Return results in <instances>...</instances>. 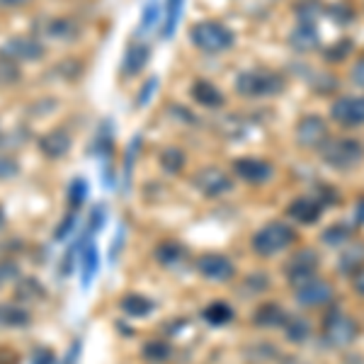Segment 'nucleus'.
I'll return each mask as SVG.
<instances>
[{
	"instance_id": "f257e3e1",
	"label": "nucleus",
	"mask_w": 364,
	"mask_h": 364,
	"mask_svg": "<svg viewBox=\"0 0 364 364\" xmlns=\"http://www.w3.org/2000/svg\"><path fill=\"white\" fill-rule=\"evenodd\" d=\"M282 90H284V78L269 68L243 70L236 78V92L243 97H272Z\"/></svg>"
},
{
	"instance_id": "f03ea898",
	"label": "nucleus",
	"mask_w": 364,
	"mask_h": 364,
	"mask_svg": "<svg viewBox=\"0 0 364 364\" xmlns=\"http://www.w3.org/2000/svg\"><path fill=\"white\" fill-rule=\"evenodd\" d=\"M190 42L204 54H224V51L233 49L236 37L228 27L214 20H202L190 29Z\"/></svg>"
},
{
	"instance_id": "7ed1b4c3",
	"label": "nucleus",
	"mask_w": 364,
	"mask_h": 364,
	"mask_svg": "<svg viewBox=\"0 0 364 364\" xmlns=\"http://www.w3.org/2000/svg\"><path fill=\"white\" fill-rule=\"evenodd\" d=\"M296 240L294 228L284 221H272V224H265L262 228H257L255 236H252L250 245L257 255L269 257V255H277V252L287 250L291 243Z\"/></svg>"
},
{
	"instance_id": "20e7f679",
	"label": "nucleus",
	"mask_w": 364,
	"mask_h": 364,
	"mask_svg": "<svg viewBox=\"0 0 364 364\" xmlns=\"http://www.w3.org/2000/svg\"><path fill=\"white\" fill-rule=\"evenodd\" d=\"M318 156L326 166L336 170H350L364 158V144L357 139H328Z\"/></svg>"
},
{
	"instance_id": "39448f33",
	"label": "nucleus",
	"mask_w": 364,
	"mask_h": 364,
	"mask_svg": "<svg viewBox=\"0 0 364 364\" xmlns=\"http://www.w3.org/2000/svg\"><path fill=\"white\" fill-rule=\"evenodd\" d=\"M360 336V326L352 318L350 314L340 309L328 311V316L323 318V340H326L331 348H350L352 343Z\"/></svg>"
},
{
	"instance_id": "423d86ee",
	"label": "nucleus",
	"mask_w": 364,
	"mask_h": 364,
	"mask_svg": "<svg viewBox=\"0 0 364 364\" xmlns=\"http://www.w3.org/2000/svg\"><path fill=\"white\" fill-rule=\"evenodd\" d=\"M294 139L301 149L309 151H321L323 144L331 139V132H328V122L323 119L321 114H306L299 119V124L294 129Z\"/></svg>"
},
{
	"instance_id": "0eeeda50",
	"label": "nucleus",
	"mask_w": 364,
	"mask_h": 364,
	"mask_svg": "<svg viewBox=\"0 0 364 364\" xmlns=\"http://www.w3.org/2000/svg\"><path fill=\"white\" fill-rule=\"evenodd\" d=\"M192 185H195L204 197H221L233 190V180L228 178V173H224V170L216 166L199 168L195 173V178H192Z\"/></svg>"
},
{
	"instance_id": "6e6552de",
	"label": "nucleus",
	"mask_w": 364,
	"mask_h": 364,
	"mask_svg": "<svg viewBox=\"0 0 364 364\" xmlns=\"http://www.w3.org/2000/svg\"><path fill=\"white\" fill-rule=\"evenodd\" d=\"M318 272V252L311 250V248H304L294 252L289 257V262L284 265V274H287V282L291 287H299L304 282H309L311 277H316Z\"/></svg>"
},
{
	"instance_id": "1a4fd4ad",
	"label": "nucleus",
	"mask_w": 364,
	"mask_h": 364,
	"mask_svg": "<svg viewBox=\"0 0 364 364\" xmlns=\"http://www.w3.org/2000/svg\"><path fill=\"white\" fill-rule=\"evenodd\" d=\"M233 173L238 175L243 182L248 185H265L267 180H272L274 166L265 158H255V156H245L233 161Z\"/></svg>"
},
{
	"instance_id": "9d476101",
	"label": "nucleus",
	"mask_w": 364,
	"mask_h": 364,
	"mask_svg": "<svg viewBox=\"0 0 364 364\" xmlns=\"http://www.w3.org/2000/svg\"><path fill=\"white\" fill-rule=\"evenodd\" d=\"M294 291H296L299 306H306V309L326 306L333 299V284L321 277H311L309 282H304V284L294 287Z\"/></svg>"
},
{
	"instance_id": "9b49d317",
	"label": "nucleus",
	"mask_w": 364,
	"mask_h": 364,
	"mask_svg": "<svg viewBox=\"0 0 364 364\" xmlns=\"http://www.w3.org/2000/svg\"><path fill=\"white\" fill-rule=\"evenodd\" d=\"M197 272L202 274L204 279L221 284V282L233 279V274H236V265H233L231 257L221 255V252H207V255H202L197 260Z\"/></svg>"
},
{
	"instance_id": "f8f14e48",
	"label": "nucleus",
	"mask_w": 364,
	"mask_h": 364,
	"mask_svg": "<svg viewBox=\"0 0 364 364\" xmlns=\"http://www.w3.org/2000/svg\"><path fill=\"white\" fill-rule=\"evenodd\" d=\"M42 56H44L42 42H37V39H32V37H13L3 44V49H0V58L13 61V63H17V61H39Z\"/></svg>"
},
{
	"instance_id": "ddd939ff",
	"label": "nucleus",
	"mask_w": 364,
	"mask_h": 364,
	"mask_svg": "<svg viewBox=\"0 0 364 364\" xmlns=\"http://www.w3.org/2000/svg\"><path fill=\"white\" fill-rule=\"evenodd\" d=\"M331 117L343 127H362L364 124V95H345L338 97L331 107Z\"/></svg>"
},
{
	"instance_id": "4468645a",
	"label": "nucleus",
	"mask_w": 364,
	"mask_h": 364,
	"mask_svg": "<svg viewBox=\"0 0 364 364\" xmlns=\"http://www.w3.org/2000/svg\"><path fill=\"white\" fill-rule=\"evenodd\" d=\"M323 214V204L314 197H296L294 202L287 207V216L301 226H314Z\"/></svg>"
},
{
	"instance_id": "2eb2a0df",
	"label": "nucleus",
	"mask_w": 364,
	"mask_h": 364,
	"mask_svg": "<svg viewBox=\"0 0 364 364\" xmlns=\"http://www.w3.org/2000/svg\"><path fill=\"white\" fill-rule=\"evenodd\" d=\"M70 144H73V139H70L66 129H51V132H46L39 139V151L46 158H51V161H58V158H63L70 151Z\"/></svg>"
},
{
	"instance_id": "dca6fc26",
	"label": "nucleus",
	"mask_w": 364,
	"mask_h": 364,
	"mask_svg": "<svg viewBox=\"0 0 364 364\" xmlns=\"http://www.w3.org/2000/svg\"><path fill=\"white\" fill-rule=\"evenodd\" d=\"M190 92H192V100L207 109H219L221 105H224V92L211 83V80H195Z\"/></svg>"
},
{
	"instance_id": "f3484780",
	"label": "nucleus",
	"mask_w": 364,
	"mask_h": 364,
	"mask_svg": "<svg viewBox=\"0 0 364 364\" xmlns=\"http://www.w3.org/2000/svg\"><path fill=\"white\" fill-rule=\"evenodd\" d=\"M151 58V46L149 44H129L124 61H122V73L124 75H139L146 68Z\"/></svg>"
},
{
	"instance_id": "a211bd4d",
	"label": "nucleus",
	"mask_w": 364,
	"mask_h": 364,
	"mask_svg": "<svg viewBox=\"0 0 364 364\" xmlns=\"http://www.w3.org/2000/svg\"><path fill=\"white\" fill-rule=\"evenodd\" d=\"M289 44L296 51H314L321 44L318 29L316 25H306V22H299V27H294V32L289 34Z\"/></svg>"
},
{
	"instance_id": "6ab92c4d",
	"label": "nucleus",
	"mask_w": 364,
	"mask_h": 364,
	"mask_svg": "<svg viewBox=\"0 0 364 364\" xmlns=\"http://www.w3.org/2000/svg\"><path fill=\"white\" fill-rule=\"evenodd\" d=\"M287 316L289 314H284L282 306L269 301V304H262V306L252 314V323H255L257 328H277V326H284Z\"/></svg>"
},
{
	"instance_id": "aec40b11",
	"label": "nucleus",
	"mask_w": 364,
	"mask_h": 364,
	"mask_svg": "<svg viewBox=\"0 0 364 364\" xmlns=\"http://www.w3.org/2000/svg\"><path fill=\"white\" fill-rule=\"evenodd\" d=\"M185 257H187V248L182 243H178V240H163L156 248V260L161 262L163 267L180 265Z\"/></svg>"
},
{
	"instance_id": "412c9836",
	"label": "nucleus",
	"mask_w": 364,
	"mask_h": 364,
	"mask_svg": "<svg viewBox=\"0 0 364 364\" xmlns=\"http://www.w3.org/2000/svg\"><path fill=\"white\" fill-rule=\"evenodd\" d=\"M282 328H284L287 340L294 345H304L311 340V323H309V318H304V316H287V321Z\"/></svg>"
},
{
	"instance_id": "4be33fe9",
	"label": "nucleus",
	"mask_w": 364,
	"mask_h": 364,
	"mask_svg": "<svg viewBox=\"0 0 364 364\" xmlns=\"http://www.w3.org/2000/svg\"><path fill=\"white\" fill-rule=\"evenodd\" d=\"M119 306L127 316H132V318H144V316H149L151 311L156 309V304L144 294H127V296H122Z\"/></svg>"
},
{
	"instance_id": "5701e85b",
	"label": "nucleus",
	"mask_w": 364,
	"mask_h": 364,
	"mask_svg": "<svg viewBox=\"0 0 364 364\" xmlns=\"http://www.w3.org/2000/svg\"><path fill=\"white\" fill-rule=\"evenodd\" d=\"M29 321H32V316L22 306H17V304H0V326L25 328L29 326Z\"/></svg>"
},
{
	"instance_id": "b1692460",
	"label": "nucleus",
	"mask_w": 364,
	"mask_h": 364,
	"mask_svg": "<svg viewBox=\"0 0 364 364\" xmlns=\"http://www.w3.org/2000/svg\"><path fill=\"white\" fill-rule=\"evenodd\" d=\"M15 296L20 299V301H42L46 296V289L39 284V279L25 277V279L15 282Z\"/></svg>"
},
{
	"instance_id": "393cba45",
	"label": "nucleus",
	"mask_w": 364,
	"mask_h": 364,
	"mask_svg": "<svg viewBox=\"0 0 364 364\" xmlns=\"http://www.w3.org/2000/svg\"><path fill=\"white\" fill-rule=\"evenodd\" d=\"M158 163H161V168L166 170L168 175H178V173L185 170L187 158L178 149V146H168V149L161 151V156H158Z\"/></svg>"
},
{
	"instance_id": "a878e982",
	"label": "nucleus",
	"mask_w": 364,
	"mask_h": 364,
	"mask_svg": "<svg viewBox=\"0 0 364 364\" xmlns=\"http://www.w3.org/2000/svg\"><path fill=\"white\" fill-rule=\"evenodd\" d=\"M202 316H204V321L209 323V326H228V323L233 321V309L228 306L226 301H214V304H209L207 309L202 311Z\"/></svg>"
},
{
	"instance_id": "bb28decb",
	"label": "nucleus",
	"mask_w": 364,
	"mask_h": 364,
	"mask_svg": "<svg viewBox=\"0 0 364 364\" xmlns=\"http://www.w3.org/2000/svg\"><path fill=\"white\" fill-rule=\"evenodd\" d=\"M97 248H95V243H87L85 248H83V269H80V284H83V289H87L90 287V282L95 279V274H97Z\"/></svg>"
},
{
	"instance_id": "cd10ccee",
	"label": "nucleus",
	"mask_w": 364,
	"mask_h": 364,
	"mask_svg": "<svg viewBox=\"0 0 364 364\" xmlns=\"http://www.w3.org/2000/svg\"><path fill=\"white\" fill-rule=\"evenodd\" d=\"M182 8H185V0H168L166 5V22H163V37L170 39L178 29V22L182 17Z\"/></svg>"
},
{
	"instance_id": "c85d7f7f",
	"label": "nucleus",
	"mask_w": 364,
	"mask_h": 364,
	"mask_svg": "<svg viewBox=\"0 0 364 364\" xmlns=\"http://www.w3.org/2000/svg\"><path fill=\"white\" fill-rule=\"evenodd\" d=\"M141 355H144V360L154 364H163L166 360H170V345L166 340H151V343H146L141 348Z\"/></svg>"
},
{
	"instance_id": "c756f323",
	"label": "nucleus",
	"mask_w": 364,
	"mask_h": 364,
	"mask_svg": "<svg viewBox=\"0 0 364 364\" xmlns=\"http://www.w3.org/2000/svg\"><path fill=\"white\" fill-rule=\"evenodd\" d=\"M352 238V228L348 224H333L321 233V240L326 245H348Z\"/></svg>"
},
{
	"instance_id": "7c9ffc66",
	"label": "nucleus",
	"mask_w": 364,
	"mask_h": 364,
	"mask_svg": "<svg viewBox=\"0 0 364 364\" xmlns=\"http://www.w3.org/2000/svg\"><path fill=\"white\" fill-rule=\"evenodd\" d=\"M296 15H299V22L316 25V20L323 15V5L318 3V0H299V3H296Z\"/></svg>"
},
{
	"instance_id": "2f4dec72",
	"label": "nucleus",
	"mask_w": 364,
	"mask_h": 364,
	"mask_svg": "<svg viewBox=\"0 0 364 364\" xmlns=\"http://www.w3.org/2000/svg\"><path fill=\"white\" fill-rule=\"evenodd\" d=\"M360 267H364V248L362 245H352V248L343 255V260H340V272L355 274Z\"/></svg>"
},
{
	"instance_id": "473e14b6",
	"label": "nucleus",
	"mask_w": 364,
	"mask_h": 364,
	"mask_svg": "<svg viewBox=\"0 0 364 364\" xmlns=\"http://www.w3.org/2000/svg\"><path fill=\"white\" fill-rule=\"evenodd\" d=\"M85 197H87V182H85L83 178H75L73 182H70V187H68V202H70V211H75V209H80V207H83Z\"/></svg>"
},
{
	"instance_id": "72a5a7b5",
	"label": "nucleus",
	"mask_w": 364,
	"mask_h": 364,
	"mask_svg": "<svg viewBox=\"0 0 364 364\" xmlns=\"http://www.w3.org/2000/svg\"><path fill=\"white\" fill-rule=\"evenodd\" d=\"M49 37L54 39H70L75 34V25L70 20H63V17H58V20H51L49 22Z\"/></svg>"
},
{
	"instance_id": "f704fd0d",
	"label": "nucleus",
	"mask_w": 364,
	"mask_h": 364,
	"mask_svg": "<svg viewBox=\"0 0 364 364\" xmlns=\"http://www.w3.org/2000/svg\"><path fill=\"white\" fill-rule=\"evenodd\" d=\"M158 15H161L158 0H149V3H146V8H144V15H141L139 32H149V29H154L156 22H158Z\"/></svg>"
},
{
	"instance_id": "c9c22d12",
	"label": "nucleus",
	"mask_w": 364,
	"mask_h": 364,
	"mask_svg": "<svg viewBox=\"0 0 364 364\" xmlns=\"http://www.w3.org/2000/svg\"><path fill=\"white\" fill-rule=\"evenodd\" d=\"M20 277V265L15 260H0V289L13 284Z\"/></svg>"
},
{
	"instance_id": "e433bc0d",
	"label": "nucleus",
	"mask_w": 364,
	"mask_h": 364,
	"mask_svg": "<svg viewBox=\"0 0 364 364\" xmlns=\"http://www.w3.org/2000/svg\"><path fill=\"white\" fill-rule=\"evenodd\" d=\"M73 228H75V211H68V214L63 216L61 224H58V228L54 231V240H58V243L66 240L70 233H73Z\"/></svg>"
},
{
	"instance_id": "4c0bfd02",
	"label": "nucleus",
	"mask_w": 364,
	"mask_h": 364,
	"mask_svg": "<svg viewBox=\"0 0 364 364\" xmlns=\"http://www.w3.org/2000/svg\"><path fill=\"white\" fill-rule=\"evenodd\" d=\"M139 149H141V136L134 139L132 146H129V151H127V158H124V182H129V178H132L134 161H136V156H139Z\"/></svg>"
},
{
	"instance_id": "58836bf2",
	"label": "nucleus",
	"mask_w": 364,
	"mask_h": 364,
	"mask_svg": "<svg viewBox=\"0 0 364 364\" xmlns=\"http://www.w3.org/2000/svg\"><path fill=\"white\" fill-rule=\"evenodd\" d=\"M20 173V166H17L15 158L10 156H0V180H10Z\"/></svg>"
},
{
	"instance_id": "ea45409f",
	"label": "nucleus",
	"mask_w": 364,
	"mask_h": 364,
	"mask_svg": "<svg viewBox=\"0 0 364 364\" xmlns=\"http://www.w3.org/2000/svg\"><path fill=\"white\" fill-rule=\"evenodd\" d=\"M156 85H158V78H149L144 83V87H141V92H139V97H136V107H146L149 105V100L154 97V92H156Z\"/></svg>"
},
{
	"instance_id": "a19ab883",
	"label": "nucleus",
	"mask_w": 364,
	"mask_h": 364,
	"mask_svg": "<svg viewBox=\"0 0 364 364\" xmlns=\"http://www.w3.org/2000/svg\"><path fill=\"white\" fill-rule=\"evenodd\" d=\"M32 364H56L54 350L49 348H37L32 352Z\"/></svg>"
},
{
	"instance_id": "79ce46f5",
	"label": "nucleus",
	"mask_w": 364,
	"mask_h": 364,
	"mask_svg": "<svg viewBox=\"0 0 364 364\" xmlns=\"http://www.w3.org/2000/svg\"><path fill=\"white\" fill-rule=\"evenodd\" d=\"M350 49H352L350 42H338V44H333V49L326 51V56L331 58V61H340V58H345L350 54Z\"/></svg>"
},
{
	"instance_id": "37998d69",
	"label": "nucleus",
	"mask_w": 364,
	"mask_h": 364,
	"mask_svg": "<svg viewBox=\"0 0 364 364\" xmlns=\"http://www.w3.org/2000/svg\"><path fill=\"white\" fill-rule=\"evenodd\" d=\"M102 224H105V209L102 207H95V211L90 214V231L92 233L100 231V228H102Z\"/></svg>"
},
{
	"instance_id": "c03bdc74",
	"label": "nucleus",
	"mask_w": 364,
	"mask_h": 364,
	"mask_svg": "<svg viewBox=\"0 0 364 364\" xmlns=\"http://www.w3.org/2000/svg\"><path fill=\"white\" fill-rule=\"evenodd\" d=\"M352 80H355V85L364 87V56L352 66Z\"/></svg>"
},
{
	"instance_id": "a18cd8bd",
	"label": "nucleus",
	"mask_w": 364,
	"mask_h": 364,
	"mask_svg": "<svg viewBox=\"0 0 364 364\" xmlns=\"http://www.w3.org/2000/svg\"><path fill=\"white\" fill-rule=\"evenodd\" d=\"M352 287H355L357 294L364 296V267H360L355 274H352Z\"/></svg>"
},
{
	"instance_id": "49530a36",
	"label": "nucleus",
	"mask_w": 364,
	"mask_h": 364,
	"mask_svg": "<svg viewBox=\"0 0 364 364\" xmlns=\"http://www.w3.org/2000/svg\"><path fill=\"white\" fill-rule=\"evenodd\" d=\"M78 352H80V340H75V343L70 345V350H68L66 364H75V360H78Z\"/></svg>"
},
{
	"instance_id": "de8ad7c7",
	"label": "nucleus",
	"mask_w": 364,
	"mask_h": 364,
	"mask_svg": "<svg viewBox=\"0 0 364 364\" xmlns=\"http://www.w3.org/2000/svg\"><path fill=\"white\" fill-rule=\"evenodd\" d=\"M355 224L364 226V197L357 202V207H355Z\"/></svg>"
},
{
	"instance_id": "09e8293b",
	"label": "nucleus",
	"mask_w": 364,
	"mask_h": 364,
	"mask_svg": "<svg viewBox=\"0 0 364 364\" xmlns=\"http://www.w3.org/2000/svg\"><path fill=\"white\" fill-rule=\"evenodd\" d=\"M3 5H17V3H25V0H0Z\"/></svg>"
},
{
	"instance_id": "8fccbe9b",
	"label": "nucleus",
	"mask_w": 364,
	"mask_h": 364,
	"mask_svg": "<svg viewBox=\"0 0 364 364\" xmlns=\"http://www.w3.org/2000/svg\"><path fill=\"white\" fill-rule=\"evenodd\" d=\"M289 364H299V362H294V360H289Z\"/></svg>"
}]
</instances>
